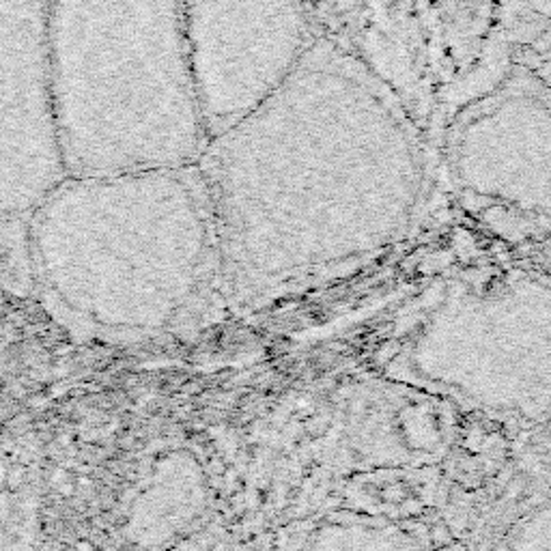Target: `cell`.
<instances>
[{
    "instance_id": "6",
    "label": "cell",
    "mask_w": 551,
    "mask_h": 551,
    "mask_svg": "<svg viewBox=\"0 0 551 551\" xmlns=\"http://www.w3.org/2000/svg\"><path fill=\"white\" fill-rule=\"evenodd\" d=\"M48 3L0 0V215H31L69 177L56 123Z\"/></svg>"
},
{
    "instance_id": "12",
    "label": "cell",
    "mask_w": 551,
    "mask_h": 551,
    "mask_svg": "<svg viewBox=\"0 0 551 551\" xmlns=\"http://www.w3.org/2000/svg\"><path fill=\"white\" fill-rule=\"evenodd\" d=\"M489 3H495V0H466V7L468 9H482V7H487Z\"/></svg>"
},
{
    "instance_id": "11",
    "label": "cell",
    "mask_w": 551,
    "mask_h": 551,
    "mask_svg": "<svg viewBox=\"0 0 551 551\" xmlns=\"http://www.w3.org/2000/svg\"><path fill=\"white\" fill-rule=\"evenodd\" d=\"M422 511H425L422 502H420V500H413V497H407V500L403 502V509H401V513H403L405 517H418Z\"/></svg>"
},
{
    "instance_id": "4",
    "label": "cell",
    "mask_w": 551,
    "mask_h": 551,
    "mask_svg": "<svg viewBox=\"0 0 551 551\" xmlns=\"http://www.w3.org/2000/svg\"><path fill=\"white\" fill-rule=\"evenodd\" d=\"M183 19L209 140L272 99L317 43L302 0H183Z\"/></svg>"
},
{
    "instance_id": "5",
    "label": "cell",
    "mask_w": 551,
    "mask_h": 551,
    "mask_svg": "<svg viewBox=\"0 0 551 551\" xmlns=\"http://www.w3.org/2000/svg\"><path fill=\"white\" fill-rule=\"evenodd\" d=\"M446 164L463 194L551 220V86L517 67L470 99L448 129Z\"/></svg>"
},
{
    "instance_id": "2",
    "label": "cell",
    "mask_w": 551,
    "mask_h": 551,
    "mask_svg": "<svg viewBox=\"0 0 551 551\" xmlns=\"http://www.w3.org/2000/svg\"><path fill=\"white\" fill-rule=\"evenodd\" d=\"M48 37L69 177L196 166L209 138L183 0H50Z\"/></svg>"
},
{
    "instance_id": "10",
    "label": "cell",
    "mask_w": 551,
    "mask_h": 551,
    "mask_svg": "<svg viewBox=\"0 0 551 551\" xmlns=\"http://www.w3.org/2000/svg\"><path fill=\"white\" fill-rule=\"evenodd\" d=\"M523 489H525V478H523V476H519V478H513L509 484H506V489H504V497H506V500H513V497L521 495V493H523Z\"/></svg>"
},
{
    "instance_id": "1",
    "label": "cell",
    "mask_w": 551,
    "mask_h": 551,
    "mask_svg": "<svg viewBox=\"0 0 551 551\" xmlns=\"http://www.w3.org/2000/svg\"><path fill=\"white\" fill-rule=\"evenodd\" d=\"M196 168L217 272L246 291L392 246L427 179L422 142L390 86L321 39L272 99L207 142Z\"/></svg>"
},
{
    "instance_id": "7",
    "label": "cell",
    "mask_w": 551,
    "mask_h": 551,
    "mask_svg": "<svg viewBox=\"0 0 551 551\" xmlns=\"http://www.w3.org/2000/svg\"><path fill=\"white\" fill-rule=\"evenodd\" d=\"M497 28L504 43L519 50H551V0H495Z\"/></svg>"
},
{
    "instance_id": "9",
    "label": "cell",
    "mask_w": 551,
    "mask_h": 551,
    "mask_svg": "<svg viewBox=\"0 0 551 551\" xmlns=\"http://www.w3.org/2000/svg\"><path fill=\"white\" fill-rule=\"evenodd\" d=\"M384 500L386 502H399V504H403L409 495H407V487H403V484H390V487H386L384 489Z\"/></svg>"
},
{
    "instance_id": "13",
    "label": "cell",
    "mask_w": 551,
    "mask_h": 551,
    "mask_svg": "<svg viewBox=\"0 0 551 551\" xmlns=\"http://www.w3.org/2000/svg\"><path fill=\"white\" fill-rule=\"evenodd\" d=\"M446 551H468V547L463 545V543H459V541H452V543L446 547Z\"/></svg>"
},
{
    "instance_id": "3",
    "label": "cell",
    "mask_w": 551,
    "mask_h": 551,
    "mask_svg": "<svg viewBox=\"0 0 551 551\" xmlns=\"http://www.w3.org/2000/svg\"><path fill=\"white\" fill-rule=\"evenodd\" d=\"M31 248L43 284L108 327L168 323L217 270L196 166L67 177L31 213Z\"/></svg>"
},
{
    "instance_id": "8",
    "label": "cell",
    "mask_w": 551,
    "mask_h": 551,
    "mask_svg": "<svg viewBox=\"0 0 551 551\" xmlns=\"http://www.w3.org/2000/svg\"><path fill=\"white\" fill-rule=\"evenodd\" d=\"M429 538L435 549H446L452 543V532L446 523H435L429 530Z\"/></svg>"
}]
</instances>
